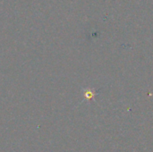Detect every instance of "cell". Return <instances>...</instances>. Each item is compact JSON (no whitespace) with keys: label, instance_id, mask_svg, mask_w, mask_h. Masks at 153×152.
I'll use <instances>...</instances> for the list:
<instances>
[{"label":"cell","instance_id":"obj_1","mask_svg":"<svg viewBox=\"0 0 153 152\" xmlns=\"http://www.w3.org/2000/svg\"><path fill=\"white\" fill-rule=\"evenodd\" d=\"M83 95H84V99H85L91 100L95 96V92L93 90H85L84 92H83Z\"/></svg>","mask_w":153,"mask_h":152}]
</instances>
